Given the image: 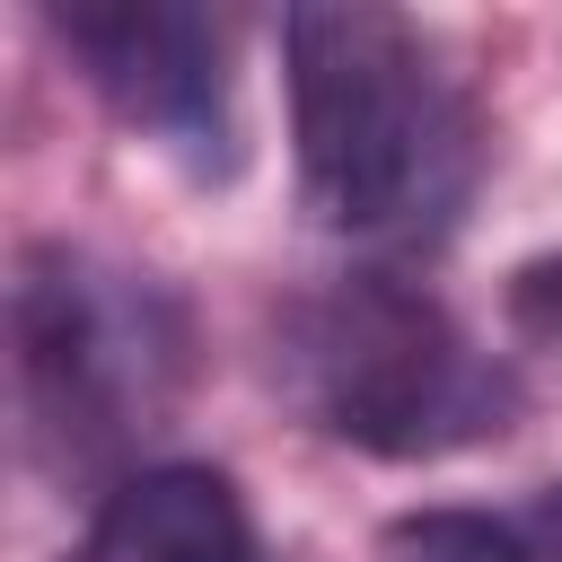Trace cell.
Segmentation results:
<instances>
[{
	"instance_id": "cell-2",
	"label": "cell",
	"mask_w": 562,
	"mask_h": 562,
	"mask_svg": "<svg viewBox=\"0 0 562 562\" xmlns=\"http://www.w3.org/2000/svg\"><path fill=\"white\" fill-rule=\"evenodd\" d=\"M290 395L369 457H448L501 439L518 413V378L413 281L351 272L290 307L281 325Z\"/></svg>"
},
{
	"instance_id": "cell-3",
	"label": "cell",
	"mask_w": 562,
	"mask_h": 562,
	"mask_svg": "<svg viewBox=\"0 0 562 562\" xmlns=\"http://www.w3.org/2000/svg\"><path fill=\"white\" fill-rule=\"evenodd\" d=\"M18 404L44 465H97L158 430L176 386V316L149 281L105 272L70 246H35L9 281Z\"/></svg>"
},
{
	"instance_id": "cell-6",
	"label": "cell",
	"mask_w": 562,
	"mask_h": 562,
	"mask_svg": "<svg viewBox=\"0 0 562 562\" xmlns=\"http://www.w3.org/2000/svg\"><path fill=\"white\" fill-rule=\"evenodd\" d=\"M378 562H562V483L527 509H413L378 536Z\"/></svg>"
},
{
	"instance_id": "cell-4",
	"label": "cell",
	"mask_w": 562,
	"mask_h": 562,
	"mask_svg": "<svg viewBox=\"0 0 562 562\" xmlns=\"http://www.w3.org/2000/svg\"><path fill=\"white\" fill-rule=\"evenodd\" d=\"M44 26L70 44L88 88L184 158H228V44L193 0H53Z\"/></svg>"
},
{
	"instance_id": "cell-7",
	"label": "cell",
	"mask_w": 562,
	"mask_h": 562,
	"mask_svg": "<svg viewBox=\"0 0 562 562\" xmlns=\"http://www.w3.org/2000/svg\"><path fill=\"white\" fill-rule=\"evenodd\" d=\"M509 316H518L527 334L562 342V255H536V263H518V281H509Z\"/></svg>"
},
{
	"instance_id": "cell-1",
	"label": "cell",
	"mask_w": 562,
	"mask_h": 562,
	"mask_svg": "<svg viewBox=\"0 0 562 562\" xmlns=\"http://www.w3.org/2000/svg\"><path fill=\"white\" fill-rule=\"evenodd\" d=\"M281 61L299 184L325 228L369 246H422L465 211L483 123L413 18L369 0H307L281 18Z\"/></svg>"
},
{
	"instance_id": "cell-5",
	"label": "cell",
	"mask_w": 562,
	"mask_h": 562,
	"mask_svg": "<svg viewBox=\"0 0 562 562\" xmlns=\"http://www.w3.org/2000/svg\"><path fill=\"white\" fill-rule=\"evenodd\" d=\"M79 562H255V527L228 474L211 465H140L105 492Z\"/></svg>"
}]
</instances>
